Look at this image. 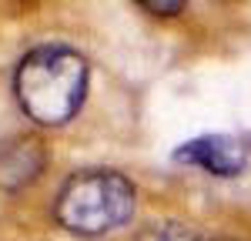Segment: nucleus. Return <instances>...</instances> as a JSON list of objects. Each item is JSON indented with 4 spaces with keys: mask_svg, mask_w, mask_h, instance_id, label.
I'll return each mask as SVG.
<instances>
[{
    "mask_svg": "<svg viewBox=\"0 0 251 241\" xmlns=\"http://www.w3.org/2000/svg\"><path fill=\"white\" fill-rule=\"evenodd\" d=\"M87 91V64L71 47H37L20 60L14 74L24 114L37 124H64L77 114Z\"/></svg>",
    "mask_w": 251,
    "mask_h": 241,
    "instance_id": "1",
    "label": "nucleus"
},
{
    "mask_svg": "<svg viewBox=\"0 0 251 241\" xmlns=\"http://www.w3.org/2000/svg\"><path fill=\"white\" fill-rule=\"evenodd\" d=\"M134 211V188L131 181L114 171H80L60 188L54 201L57 221L74 235H104L114 231Z\"/></svg>",
    "mask_w": 251,
    "mask_h": 241,
    "instance_id": "2",
    "label": "nucleus"
},
{
    "mask_svg": "<svg viewBox=\"0 0 251 241\" xmlns=\"http://www.w3.org/2000/svg\"><path fill=\"white\" fill-rule=\"evenodd\" d=\"M174 161L181 164H198L204 168L208 174L218 178H234L245 171V147L228 134H204V138H194L188 144H181L174 151Z\"/></svg>",
    "mask_w": 251,
    "mask_h": 241,
    "instance_id": "3",
    "label": "nucleus"
},
{
    "mask_svg": "<svg viewBox=\"0 0 251 241\" xmlns=\"http://www.w3.org/2000/svg\"><path fill=\"white\" fill-rule=\"evenodd\" d=\"M47 164V151L40 138H14L10 144L0 147V188L3 191H17L27 181H34Z\"/></svg>",
    "mask_w": 251,
    "mask_h": 241,
    "instance_id": "4",
    "label": "nucleus"
},
{
    "mask_svg": "<svg viewBox=\"0 0 251 241\" xmlns=\"http://www.w3.org/2000/svg\"><path fill=\"white\" fill-rule=\"evenodd\" d=\"M137 241H201V238L191 235L188 228H181V224H154V228H148Z\"/></svg>",
    "mask_w": 251,
    "mask_h": 241,
    "instance_id": "5",
    "label": "nucleus"
},
{
    "mask_svg": "<svg viewBox=\"0 0 251 241\" xmlns=\"http://www.w3.org/2000/svg\"><path fill=\"white\" fill-rule=\"evenodd\" d=\"M141 7H144V10H154V14H161V17H168V14H177V10H181L177 0H141Z\"/></svg>",
    "mask_w": 251,
    "mask_h": 241,
    "instance_id": "6",
    "label": "nucleus"
},
{
    "mask_svg": "<svg viewBox=\"0 0 251 241\" xmlns=\"http://www.w3.org/2000/svg\"><path fill=\"white\" fill-rule=\"evenodd\" d=\"M218 241H238V238H218Z\"/></svg>",
    "mask_w": 251,
    "mask_h": 241,
    "instance_id": "7",
    "label": "nucleus"
}]
</instances>
